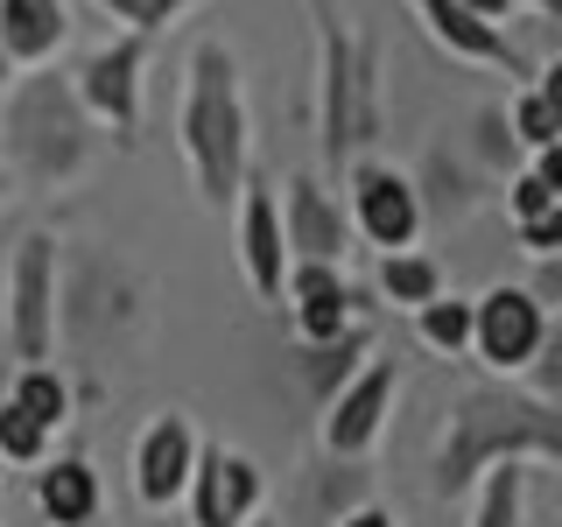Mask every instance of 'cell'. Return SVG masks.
I'll list each match as a JSON object with an SVG mask.
<instances>
[{"label": "cell", "mask_w": 562, "mask_h": 527, "mask_svg": "<svg viewBox=\"0 0 562 527\" xmlns=\"http://www.w3.org/2000/svg\"><path fill=\"white\" fill-rule=\"evenodd\" d=\"M549 345H555V324H549V295L541 289L492 281L485 295H471V359L492 380H520Z\"/></svg>", "instance_id": "cell-6"}, {"label": "cell", "mask_w": 562, "mask_h": 527, "mask_svg": "<svg viewBox=\"0 0 562 527\" xmlns=\"http://www.w3.org/2000/svg\"><path fill=\"white\" fill-rule=\"evenodd\" d=\"M366 500H380V492H373V471H366V464H351V457H316V464H310L303 506H310L316 527H330L338 514H351V506H366Z\"/></svg>", "instance_id": "cell-19"}, {"label": "cell", "mask_w": 562, "mask_h": 527, "mask_svg": "<svg viewBox=\"0 0 562 527\" xmlns=\"http://www.w3.org/2000/svg\"><path fill=\"white\" fill-rule=\"evenodd\" d=\"M457 8H471V14H479V22H492V29L514 22V0H457Z\"/></svg>", "instance_id": "cell-31"}, {"label": "cell", "mask_w": 562, "mask_h": 527, "mask_svg": "<svg viewBox=\"0 0 562 527\" xmlns=\"http://www.w3.org/2000/svg\"><path fill=\"white\" fill-rule=\"evenodd\" d=\"M239 274L260 303H281V274H289V246H281V211H274V183L246 176L239 183Z\"/></svg>", "instance_id": "cell-15"}, {"label": "cell", "mask_w": 562, "mask_h": 527, "mask_svg": "<svg viewBox=\"0 0 562 527\" xmlns=\"http://www.w3.org/2000/svg\"><path fill=\"white\" fill-rule=\"evenodd\" d=\"M514 239H520L527 260H555L562 254V211L555 218H535V225H514Z\"/></svg>", "instance_id": "cell-29"}, {"label": "cell", "mask_w": 562, "mask_h": 527, "mask_svg": "<svg viewBox=\"0 0 562 527\" xmlns=\"http://www.w3.org/2000/svg\"><path fill=\"white\" fill-rule=\"evenodd\" d=\"M492 464H535V471L562 464V415L549 394L492 380V386H464L450 401L436 450H429V492L436 500H464Z\"/></svg>", "instance_id": "cell-1"}, {"label": "cell", "mask_w": 562, "mask_h": 527, "mask_svg": "<svg viewBox=\"0 0 562 527\" xmlns=\"http://www.w3.org/2000/svg\"><path fill=\"white\" fill-rule=\"evenodd\" d=\"M105 506V485L85 457H43L35 464V514L49 527H92Z\"/></svg>", "instance_id": "cell-17"}, {"label": "cell", "mask_w": 562, "mask_h": 527, "mask_svg": "<svg viewBox=\"0 0 562 527\" xmlns=\"http://www.w3.org/2000/svg\"><path fill=\"white\" fill-rule=\"evenodd\" d=\"M57 281H64V239L29 225L0 260V324L22 366L57 359Z\"/></svg>", "instance_id": "cell-5"}, {"label": "cell", "mask_w": 562, "mask_h": 527, "mask_svg": "<svg viewBox=\"0 0 562 527\" xmlns=\"http://www.w3.org/2000/svg\"><path fill=\"white\" fill-rule=\"evenodd\" d=\"M479 176H499V169H520V148H514V134H506V113L499 105H485L479 120H471V155H464Z\"/></svg>", "instance_id": "cell-26"}, {"label": "cell", "mask_w": 562, "mask_h": 527, "mask_svg": "<svg viewBox=\"0 0 562 527\" xmlns=\"http://www.w3.org/2000/svg\"><path fill=\"white\" fill-rule=\"evenodd\" d=\"M330 527H401L394 506H380V500H366V506H351V514H338Z\"/></svg>", "instance_id": "cell-30"}, {"label": "cell", "mask_w": 562, "mask_h": 527, "mask_svg": "<svg viewBox=\"0 0 562 527\" xmlns=\"http://www.w3.org/2000/svg\"><path fill=\"white\" fill-rule=\"evenodd\" d=\"M281 303H289L303 345H330V338H345V330L359 324V295H351L345 268H324V260H289Z\"/></svg>", "instance_id": "cell-14"}, {"label": "cell", "mask_w": 562, "mask_h": 527, "mask_svg": "<svg viewBox=\"0 0 562 527\" xmlns=\"http://www.w3.org/2000/svg\"><path fill=\"white\" fill-rule=\"evenodd\" d=\"M246 527H281V514H268V506H260V514H254V520H246Z\"/></svg>", "instance_id": "cell-33"}, {"label": "cell", "mask_w": 562, "mask_h": 527, "mask_svg": "<svg viewBox=\"0 0 562 527\" xmlns=\"http://www.w3.org/2000/svg\"><path fill=\"white\" fill-rule=\"evenodd\" d=\"M527 479L535 464H492L471 485V527H527Z\"/></svg>", "instance_id": "cell-22"}, {"label": "cell", "mask_w": 562, "mask_h": 527, "mask_svg": "<svg viewBox=\"0 0 562 527\" xmlns=\"http://www.w3.org/2000/svg\"><path fill=\"white\" fill-rule=\"evenodd\" d=\"M345 218H351V239L380 246V254H408L422 239V198H415V176L380 162V155H359L345 169Z\"/></svg>", "instance_id": "cell-7"}, {"label": "cell", "mask_w": 562, "mask_h": 527, "mask_svg": "<svg viewBox=\"0 0 562 527\" xmlns=\"http://www.w3.org/2000/svg\"><path fill=\"white\" fill-rule=\"evenodd\" d=\"M70 43V0H0V49L14 70L57 64Z\"/></svg>", "instance_id": "cell-16"}, {"label": "cell", "mask_w": 562, "mask_h": 527, "mask_svg": "<svg viewBox=\"0 0 562 527\" xmlns=\"http://www.w3.org/2000/svg\"><path fill=\"white\" fill-rule=\"evenodd\" d=\"M562 70H535L527 85H514V99L499 105L506 113V134H514L520 155H541V148H562Z\"/></svg>", "instance_id": "cell-18"}, {"label": "cell", "mask_w": 562, "mask_h": 527, "mask_svg": "<svg viewBox=\"0 0 562 527\" xmlns=\"http://www.w3.org/2000/svg\"><path fill=\"white\" fill-rule=\"evenodd\" d=\"M316 35V155L330 176H345L359 155H373L386 127L380 105V43L338 14V0H303Z\"/></svg>", "instance_id": "cell-4"}, {"label": "cell", "mask_w": 562, "mask_h": 527, "mask_svg": "<svg viewBox=\"0 0 562 527\" xmlns=\"http://www.w3.org/2000/svg\"><path fill=\"white\" fill-rule=\"evenodd\" d=\"M274 211H281V246H289V260H324V268H345L351 254V218L345 204L330 198L324 176L295 169L274 183Z\"/></svg>", "instance_id": "cell-11"}, {"label": "cell", "mask_w": 562, "mask_h": 527, "mask_svg": "<svg viewBox=\"0 0 562 527\" xmlns=\"http://www.w3.org/2000/svg\"><path fill=\"white\" fill-rule=\"evenodd\" d=\"M260 506H268V471L246 450L198 444V464H190V485H183L190 527H246Z\"/></svg>", "instance_id": "cell-10"}, {"label": "cell", "mask_w": 562, "mask_h": 527, "mask_svg": "<svg viewBox=\"0 0 562 527\" xmlns=\"http://www.w3.org/2000/svg\"><path fill=\"white\" fill-rule=\"evenodd\" d=\"M415 338L436 351V359H471V295H436V303L415 310Z\"/></svg>", "instance_id": "cell-24"}, {"label": "cell", "mask_w": 562, "mask_h": 527, "mask_svg": "<svg viewBox=\"0 0 562 527\" xmlns=\"http://www.w3.org/2000/svg\"><path fill=\"white\" fill-rule=\"evenodd\" d=\"M8 85H14V64H8V49H0V92H8Z\"/></svg>", "instance_id": "cell-34"}, {"label": "cell", "mask_w": 562, "mask_h": 527, "mask_svg": "<svg viewBox=\"0 0 562 527\" xmlns=\"http://www.w3.org/2000/svg\"><path fill=\"white\" fill-rule=\"evenodd\" d=\"M8 198H14V176H8V169H0V204H8Z\"/></svg>", "instance_id": "cell-35"}, {"label": "cell", "mask_w": 562, "mask_h": 527, "mask_svg": "<svg viewBox=\"0 0 562 527\" xmlns=\"http://www.w3.org/2000/svg\"><path fill=\"white\" fill-rule=\"evenodd\" d=\"M366 359H373V330H366V324H351L345 338H330V345H303V386H310L316 408H324V401L338 394Z\"/></svg>", "instance_id": "cell-21"}, {"label": "cell", "mask_w": 562, "mask_h": 527, "mask_svg": "<svg viewBox=\"0 0 562 527\" xmlns=\"http://www.w3.org/2000/svg\"><path fill=\"white\" fill-rule=\"evenodd\" d=\"M408 14L422 22V35H429L436 49H450L457 64H479V70H506V78H535V64L520 57V43L506 29L479 22L471 8H457V0H408Z\"/></svg>", "instance_id": "cell-13"}, {"label": "cell", "mask_w": 562, "mask_h": 527, "mask_svg": "<svg viewBox=\"0 0 562 527\" xmlns=\"http://www.w3.org/2000/svg\"><path fill=\"white\" fill-rule=\"evenodd\" d=\"M555 211H562V190H549L535 169H514V176H506V218H514V225L555 218Z\"/></svg>", "instance_id": "cell-28"}, {"label": "cell", "mask_w": 562, "mask_h": 527, "mask_svg": "<svg viewBox=\"0 0 562 527\" xmlns=\"http://www.w3.org/2000/svg\"><path fill=\"white\" fill-rule=\"evenodd\" d=\"M394 394H401V366L394 359H366L359 373H351L338 394L324 401V457H351V464H366V457L380 450L386 436V415H394Z\"/></svg>", "instance_id": "cell-9"}, {"label": "cell", "mask_w": 562, "mask_h": 527, "mask_svg": "<svg viewBox=\"0 0 562 527\" xmlns=\"http://www.w3.org/2000/svg\"><path fill=\"white\" fill-rule=\"evenodd\" d=\"M8 401H14V408H22L29 422H43V429L49 436H57L64 429V422H70V408H78V394H70V380L57 373V366H22V373H14V386H8Z\"/></svg>", "instance_id": "cell-23"}, {"label": "cell", "mask_w": 562, "mask_h": 527, "mask_svg": "<svg viewBox=\"0 0 562 527\" xmlns=\"http://www.w3.org/2000/svg\"><path fill=\"white\" fill-rule=\"evenodd\" d=\"M49 444H57V436H49L43 422H29L22 408H14V401H0V464L35 471V464L49 457Z\"/></svg>", "instance_id": "cell-25"}, {"label": "cell", "mask_w": 562, "mask_h": 527, "mask_svg": "<svg viewBox=\"0 0 562 527\" xmlns=\"http://www.w3.org/2000/svg\"><path fill=\"white\" fill-rule=\"evenodd\" d=\"M176 148H183L190 190L204 211H225L254 176V113H246V64L225 35H204L183 64V105H176Z\"/></svg>", "instance_id": "cell-2"}, {"label": "cell", "mask_w": 562, "mask_h": 527, "mask_svg": "<svg viewBox=\"0 0 562 527\" xmlns=\"http://www.w3.org/2000/svg\"><path fill=\"white\" fill-rule=\"evenodd\" d=\"M380 303L386 310H422V303H436L443 295V260L436 254H422V246H408V254H380Z\"/></svg>", "instance_id": "cell-20"}, {"label": "cell", "mask_w": 562, "mask_h": 527, "mask_svg": "<svg viewBox=\"0 0 562 527\" xmlns=\"http://www.w3.org/2000/svg\"><path fill=\"white\" fill-rule=\"evenodd\" d=\"M514 8H535V14H549V22H555V14H562V0H514Z\"/></svg>", "instance_id": "cell-32"}, {"label": "cell", "mask_w": 562, "mask_h": 527, "mask_svg": "<svg viewBox=\"0 0 562 527\" xmlns=\"http://www.w3.org/2000/svg\"><path fill=\"white\" fill-rule=\"evenodd\" d=\"M140 85H148V35H127V29L113 43H99L92 57H78V70H70V92H78L85 120L120 141L140 134Z\"/></svg>", "instance_id": "cell-8"}, {"label": "cell", "mask_w": 562, "mask_h": 527, "mask_svg": "<svg viewBox=\"0 0 562 527\" xmlns=\"http://www.w3.org/2000/svg\"><path fill=\"white\" fill-rule=\"evenodd\" d=\"M198 422L183 408H162L148 422V429L134 436V500L148 506V514H169V506H183V485H190V464H198Z\"/></svg>", "instance_id": "cell-12"}, {"label": "cell", "mask_w": 562, "mask_h": 527, "mask_svg": "<svg viewBox=\"0 0 562 527\" xmlns=\"http://www.w3.org/2000/svg\"><path fill=\"white\" fill-rule=\"evenodd\" d=\"M105 14H113L127 35H162V29H176L190 8H204V0H99Z\"/></svg>", "instance_id": "cell-27"}, {"label": "cell", "mask_w": 562, "mask_h": 527, "mask_svg": "<svg viewBox=\"0 0 562 527\" xmlns=\"http://www.w3.org/2000/svg\"><path fill=\"white\" fill-rule=\"evenodd\" d=\"M0 169L14 176V190H78L99 169V127L85 120L78 92L57 64L14 70V85L0 92Z\"/></svg>", "instance_id": "cell-3"}]
</instances>
